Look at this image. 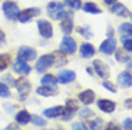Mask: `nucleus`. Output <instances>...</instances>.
<instances>
[{
    "label": "nucleus",
    "instance_id": "f257e3e1",
    "mask_svg": "<svg viewBox=\"0 0 132 130\" xmlns=\"http://www.w3.org/2000/svg\"><path fill=\"white\" fill-rule=\"evenodd\" d=\"M46 12H47V16L52 20H62L69 14V12L65 9V4H62L60 2H56V0L47 3Z\"/></svg>",
    "mask_w": 132,
    "mask_h": 130
},
{
    "label": "nucleus",
    "instance_id": "f03ea898",
    "mask_svg": "<svg viewBox=\"0 0 132 130\" xmlns=\"http://www.w3.org/2000/svg\"><path fill=\"white\" fill-rule=\"evenodd\" d=\"M2 9H3L4 17H6L7 20H17V17H19V14H20V9H19V6H17V3L16 2H12V0L3 2Z\"/></svg>",
    "mask_w": 132,
    "mask_h": 130
},
{
    "label": "nucleus",
    "instance_id": "7ed1b4c3",
    "mask_svg": "<svg viewBox=\"0 0 132 130\" xmlns=\"http://www.w3.org/2000/svg\"><path fill=\"white\" fill-rule=\"evenodd\" d=\"M14 87L19 91V100L23 101V100H26L27 94H29L30 89H32V85H30L29 80L24 79V76H20L17 80H14Z\"/></svg>",
    "mask_w": 132,
    "mask_h": 130
},
{
    "label": "nucleus",
    "instance_id": "20e7f679",
    "mask_svg": "<svg viewBox=\"0 0 132 130\" xmlns=\"http://www.w3.org/2000/svg\"><path fill=\"white\" fill-rule=\"evenodd\" d=\"M53 63H55L53 54H43L36 60L35 69H36V72H39V73H45V72H47V69L52 67Z\"/></svg>",
    "mask_w": 132,
    "mask_h": 130
},
{
    "label": "nucleus",
    "instance_id": "39448f33",
    "mask_svg": "<svg viewBox=\"0 0 132 130\" xmlns=\"http://www.w3.org/2000/svg\"><path fill=\"white\" fill-rule=\"evenodd\" d=\"M76 49H78V44H76V42H75V39L73 37H70V34L69 36H65L62 39V42H60V52L63 53V54H70L72 56L73 53L76 52Z\"/></svg>",
    "mask_w": 132,
    "mask_h": 130
},
{
    "label": "nucleus",
    "instance_id": "423d86ee",
    "mask_svg": "<svg viewBox=\"0 0 132 130\" xmlns=\"http://www.w3.org/2000/svg\"><path fill=\"white\" fill-rule=\"evenodd\" d=\"M36 57H37V52L33 47L20 46L19 50H17V59L23 60V62H32V60H36Z\"/></svg>",
    "mask_w": 132,
    "mask_h": 130
},
{
    "label": "nucleus",
    "instance_id": "0eeeda50",
    "mask_svg": "<svg viewBox=\"0 0 132 130\" xmlns=\"http://www.w3.org/2000/svg\"><path fill=\"white\" fill-rule=\"evenodd\" d=\"M37 30H39V34L43 39H50L53 36V26L47 20H37Z\"/></svg>",
    "mask_w": 132,
    "mask_h": 130
},
{
    "label": "nucleus",
    "instance_id": "6e6552de",
    "mask_svg": "<svg viewBox=\"0 0 132 130\" xmlns=\"http://www.w3.org/2000/svg\"><path fill=\"white\" fill-rule=\"evenodd\" d=\"M92 67H93V70H95V73L101 79H103V80L109 79V76H111V70H109V67L102 62V60H98V59H96V60H93Z\"/></svg>",
    "mask_w": 132,
    "mask_h": 130
},
{
    "label": "nucleus",
    "instance_id": "1a4fd4ad",
    "mask_svg": "<svg viewBox=\"0 0 132 130\" xmlns=\"http://www.w3.org/2000/svg\"><path fill=\"white\" fill-rule=\"evenodd\" d=\"M116 46H118L116 39L109 37V39H106L105 42L101 43V46H99V52L103 53V54H106V56H111V54H113V53H115Z\"/></svg>",
    "mask_w": 132,
    "mask_h": 130
},
{
    "label": "nucleus",
    "instance_id": "9d476101",
    "mask_svg": "<svg viewBox=\"0 0 132 130\" xmlns=\"http://www.w3.org/2000/svg\"><path fill=\"white\" fill-rule=\"evenodd\" d=\"M39 14H40L39 7H29V9H24L23 12H20L17 20H19L20 23H29V22H32L33 17L39 16Z\"/></svg>",
    "mask_w": 132,
    "mask_h": 130
},
{
    "label": "nucleus",
    "instance_id": "9b49d317",
    "mask_svg": "<svg viewBox=\"0 0 132 130\" xmlns=\"http://www.w3.org/2000/svg\"><path fill=\"white\" fill-rule=\"evenodd\" d=\"M13 72L17 73V75H20V76H27L30 72H32V67H30L26 62L17 59L16 62L13 63Z\"/></svg>",
    "mask_w": 132,
    "mask_h": 130
},
{
    "label": "nucleus",
    "instance_id": "f8f14e48",
    "mask_svg": "<svg viewBox=\"0 0 132 130\" xmlns=\"http://www.w3.org/2000/svg\"><path fill=\"white\" fill-rule=\"evenodd\" d=\"M56 79H57V83H60V85H68V83L75 81L76 73L73 72V70H62V72H59V75L56 76Z\"/></svg>",
    "mask_w": 132,
    "mask_h": 130
},
{
    "label": "nucleus",
    "instance_id": "ddd939ff",
    "mask_svg": "<svg viewBox=\"0 0 132 130\" xmlns=\"http://www.w3.org/2000/svg\"><path fill=\"white\" fill-rule=\"evenodd\" d=\"M60 29H62V32H63L65 36H69L70 33H72V30L75 29V26H73V16H72L70 12L65 19L60 20Z\"/></svg>",
    "mask_w": 132,
    "mask_h": 130
},
{
    "label": "nucleus",
    "instance_id": "4468645a",
    "mask_svg": "<svg viewBox=\"0 0 132 130\" xmlns=\"http://www.w3.org/2000/svg\"><path fill=\"white\" fill-rule=\"evenodd\" d=\"M78 99H79V101H82V104L89 106V104H92L93 101H95V91L90 90V89L83 90L78 94Z\"/></svg>",
    "mask_w": 132,
    "mask_h": 130
},
{
    "label": "nucleus",
    "instance_id": "2eb2a0df",
    "mask_svg": "<svg viewBox=\"0 0 132 130\" xmlns=\"http://www.w3.org/2000/svg\"><path fill=\"white\" fill-rule=\"evenodd\" d=\"M96 53V49L93 47V44H90V43H82L79 47V54L80 57L83 59H90L93 57Z\"/></svg>",
    "mask_w": 132,
    "mask_h": 130
},
{
    "label": "nucleus",
    "instance_id": "dca6fc26",
    "mask_svg": "<svg viewBox=\"0 0 132 130\" xmlns=\"http://www.w3.org/2000/svg\"><path fill=\"white\" fill-rule=\"evenodd\" d=\"M111 13L121 16V17H131V12L126 9V6H123L122 3H118V2L111 6Z\"/></svg>",
    "mask_w": 132,
    "mask_h": 130
},
{
    "label": "nucleus",
    "instance_id": "f3484780",
    "mask_svg": "<svg viewBox=\"0 0 132 130\" xmlns=\"http://www.w3.org/2000/svg\"><path fill=\"white\" fill-rule=\"evenodd\" d=\"M98 109L101 112H105V113H112L113 110L116 109V104L115 101L112 100H108V99H101V100H98Z\"/></svg>",
    "mask_w": 132,
    "mask_h": 130
},
{
    "label": "nucleus",
    "instance_id": "a211bd4d",
    "mask_svg": "<svg viewBox=\"0 0 132 130\" xmlns=\"http://www.w3.org/2000/svg\"><path fill=\"white\" fill-rule=\"evenodd\" d=\"M118 83L122 87H131L132 86V75H131V72L129 70H125V72H122V73H119V76H118Z\"/></svg>",
    "mask_w": 132,
    "mask_h": 130
},
{
    "label": "nucleus",
    "instance_id": "6ab92c4d",
    "mask_svg": "<svg viewBox=\"0 0 132 130\" xmlns=\"http://www.w3.org/2000/svg\"><path fill=\"white\" fill-rule=\"evenodd\" d=\"M30 116H32V114H30L27 110H20V112L16 113L14 120H16V123L20 124V126H26V124L30 123Z\"/></svg>",
    "mask_w": 132,
    "mask_h": 130
},
{
    "label": "nucleus",
    "instance_id": "aec40b11",
    "mask_svg": "<svg viewBox=\"0 0 132 130\" xmlns=\"http://www.w3.org/2000/svg\"><path fill=\"white\" fill-rule=\"evenodd\" d=\"M62 112H63V106H53V107L45 109L43 116L47 117V119H56V117H60Z\"/></svg>",
    "mask_w": 132,
    "mask_h": 130
},
{
    "label": "nucleus",
    "instance_id": "412c9836",
    "mask_svg": "<svg viewBox=\"0 0 132 130\" xmlns=\"http://www.w3.org/2000/svg\"><path fill=\"white\" fill-rule=\"evenodd\" d=\"M52 54H53V60H55L53 66H56V67H60V66L68 64V57H66V54H63L62 52L56 50V52H53Z\"/></svg>",
    "mask_w": 132,
    "mask_h": 130
},
{
    "label": "nucleus",
    "instance_id": "4be33fe9",
    "mask_svg": "<svg viewBox=\"0 0 132 130\" xmlns=\"http://www.w3.org/2000/svg\"><path fill=\"white\" fill-rule=\"evenodd\" d=\"M40 81H42V86H47V87L56 89V86H57V79H56V76L50 75V73H47V75L43 76Z\"/></svg>",
    "mask_w": 132,
    "mask_h": 130
},
{
    "label": "nucleus",
    "instance_id": "5701e85b",
    "mask_svg": "<svg viewBox=\"0 0 132 130\" xmlns=\"http://www.w3.org/2000/svg\"><path fill=\"white\" fill-rule=\"evenodd\" d=\"M36 93L39 96H43V97H50V96H56L57 90L53 87H47V86H40L36 89Z\"/></svg>",
    "mask_w": 132,
    "mask_h": 130
},
{
    "label": "nucleus",
    "instance_id": "b1692460",
    "mask_svg": "<svg viewBox=\"0 0 132 130\" xmlns=\"http://www.w3.org/2000/svg\"><path fill=\"white\" fill-rule=\"evenodd\" d=\"M82 9H83V12L90 13V14H101L102 13V10L98 7V4L92 3V2H86L85 4H82Z\"/></svg>",
    "mask_w": 132,
    "mask_h": 130
},
{
    "label": "nucleus",
    "instance_id": "393cba45",
    "mask_svg": "<svg viewBox=\"0 0 132 130\" xmlns=\"http://www.w3.org/2000/svg\"><path fill=\"white\" fill-rule=\"evenodd\" d=\"M89 130H102L103 129V120L101 117H96L95 120L89 122V126H88Z\"/></svg>",
    "mask_w": 132,
    "mask_h": 130
},
{
    "label": "nucleus",
    "instance_id": "a878e982",
    "mask_svg": "<svg viewBox=\"0 0 132 130\" xmlns=\"http://www.w3.org/2000/svg\"><path fill=\"white\" fill-rule=\"evenodd\" d=\"M129 54H131V53H128V52H121V50H115V57H116V60H118L119 63H126L128 60H131Z\"/></svg>",
    "mask_w": 132,
    "mask_h": 130
},
{
    "label": "nucleus",
    "instance_id": "bb28decb",
    "mask_svg": "<svg viewBox=\"0 0 132 130\" xmlns=\"http://www.w3.org/2000/svg\"><path fill=\"white\" fill-rule=\"evenodd\" d=\"M119 33H121L122 36H131V33H132V24L129 22L122 23V24L119 26Z\"/></svg>",
    "mask_w": 132,
    "mask_h": 130
},
{
    "label": "nucleus",
    "instance_id": "cd10ccee",
    "mask_svg": "<svg viewBox=\"0 0 132 130\" xmlns=\"http://www.w3.org/2000/svg\"><path fill=\"white\" fill-rule=\"evenodd\" d=\"M65 6L69 7V10H79L82 9V0H65Z\"/></svg>",
    "mask_w": 132,
    "mask_h": 130
},
{
    "label": "nucleus",
    "instance_id": "c85d7f7f",
    "mask_svg": "<svg viewBox=\"0 0 132 130\" xmlns=\"http://www.w3.org/2000/svg\"><path fill=\"white\" fill-rule=\"evenodd\" d=\"M75 113H76L75 110H70V109H68V107H63V112H62V114H60V117H62L63 122H69V120L73 119Z\"/></svg>",
    "mask_w": 132,
    "mask_h": 130
},
{
    "label": "nucleus",
    "instance_id": "c756f323",
    "mask_svg": "<svg viewBox=\"0 0 132 130\" xmlns=\"http://www.w3.org/2000/svg\"><path fill=\"white\" fill-rule=\"evenodd\" d=\"M9 63H12L9 54H0V72H3L9 67Z\"/></svg>",
    "mask_w": 132,
    "mask_h": 130
},
{
    "label": "nucleus",
    "instance_id": "7c9ffc66",
    "mask_svg": "<svg viewBox=\"0 0 132 130\" xmlns=\"http://www.w3.org/2000/svg\"><path fill=\"white\" fill-rule=\"evenodd\" d=\"M121 42H122L123 50L128 52V53H131L132 52V39H131V36H122Z\"/></svg>",
    "mask_w": 132,
    "mask_h": 130
},
{
    "label": "nucleus",
    "instance_id": "2f4dec72",
    "mask_svg": "<svg viewBox=\"0 0 132 130\" xmlns=\"http://www.w3.org/2000/svg\"><path fill=\"white\" fill-rule=\"evenodd\" d=\"M10 96H12V93H10L9 86H7L6 83H3V81H0V97L9 99Z\"/></svg>",
    "mask_w": 132,
    "mask_h": 130
},
{
    "label": "nucleus",
    "instance_id": "473e14b6",
    "mask_svg": "<svg viewBox=\"0 0 132 130\" xmlns=\"http://www.w3.org/2000/svg\"><path fill=\"white\" fill-rule=\"evenodd\" d=\"M30 122H32L35 126H40V127L46 126V120H45L43 117L37 116V114H33V116H30Z\"/></svg>",
    "mask_w": 132,
    "mask_h": 130
},
{
    "label": "nucleus",
    "instance_id": "72a5a7b5",
    "mask_svg": "<svg viewBox=\"0 0 132 130\" xmlns=\"http://www.w3.org/2000/svg\"><path fill=\"white\" fill-rule=\"evenodd\" d=\"M79 117L82 119V120H88V119H92V117H93V112L90 110V109L85 107V109H82V110L79 112Z\"/></svg>",
    "mask_w": 132,
    "mask_h": 130
},
{
    "label": "nucleus",
    "instance_id": "f704fd0d",
    "mask_svg": "<svg viewBox=\"0 0 132 130\" xmlns=\"http://www.w3.org/2000/svg\"><path fill=\"white\" fill-rule=\"evenodd\" d=\"M76 32L79 33L80 36L86 37V39L92 37V33H90V30H89V27H88V26H85V27H78V29H76Z\"/></svg>",
    "mask_w": 132,
    "mask_h": 130
},
{
    "label": "nucleus",
    "instance_id": "c9c22d12",
    "mask_svg": "<svg viewBox=\"0 0 132 130\" xmlns=\"http://www.w3.org/2000/svg\"><path fill=\"white\" fill-rule=\"evenodd\" d=\"M102 86L106 89V90H109V91H111V93H116V91H118V89H116V86L113 85V83H111V81H109L108 79H106V80H103Z\"/></svg>",
    "mask_w": 132,
    "mask_h": 130
},
{
    "label": "nucleus",
    "instance_id": "e433bc0d",
    "mask_svg": "<svg viewBox=\"0 0 132 130\" xmlns=\"http://www.w3.org/2000/svg\"><path fill=\"white\" fill-rule=\"evenodd\" d=\"M65 107H68V109H70V110H78L79 109V104H78V101L75 100V99H68L66 100V106Z\"/></svg>",
    "mask_w": 132,
    "mask_h": 130
},
{
    "label": "nucleus",
    "instance_id": "4c0bfd02",
    "mask_svg": "<svg viewBox=\"0 0 132 130\" xmlns=\"http://www.w3.org/2000/svg\"><path fill=\"white\" fill-rule=\"evenodd\" d=\"M105 130H121V126L115 122H109V123H106Z\"/></svg>",
    "mask_w": 132,
    "mask_h": 130
},
{
    "label": "nucleus",
    "instance_id": "58836bf2",
    "mask_svg": "<svg viewBox=\"0 0 132 130\" xmlns=\"http://www.w3.org/2000/svg\"><path fill=\"white\" fill-rule=\"evenodd\" d=\"M2 81H3V83H7V86H14V79L10 75H4L3 79H2Z\"/></svg>",
    "mask_w": 132,
    "mask_h": 130
},
{
    "label": "nucleus",
    "instance_id": "ea45409f",
    "mask_svg": "<svg viewBox=\"0 0 132 130\" xmlns=\"http://www.w3.org/2000/svg\"><path fill=\"white\" fill-rule=\"evenodd\" d=\"M72 129L73 130H89L86 124H83L82 122H78V123H73L72 124Z\"/></svg>",
    "mask_w": 132,
    "mask_h": 130
},
{
    "label": "nucleus",
    "instance_id": "a19ab883",
    "mask_svg": "<svg viewBox=\"0 0 132 130\" xmlns=\"http://www.w3.org/2000/svg\"><path fill=\"white\" fill-rule=\"evenodd\" d=\"M123 130H132V119L131 117L123 120Z\"/></svg>",
    "mask_w": 132,
    "mask_h": 130
},
{
    "label": "nucleus",
    "instance_id": "79ce46f5",
    "mask_svg": "<svg viewBox=\"0 0 132 130\" xmlns=\"http://www.w3.org/2000/svg\"><path fill=\"white\" fill-rule=\"evenodd\" d=\"M6 43V34L2 29H0V44H4Z\"/></svg>",
    "mask_w": 132,
    "mask_h": 130
},
{
    "label": "nucleus",
    "instance_id": "37998d69",
    "mask_svg": "<svg viewBox=\"0 0 132 130\" xmlns=\"http://www.w3.org/2000/svg\"><path fill=\"white\" fill-rule=\"evenodd\" d=\"M103 2H105V3L108 4V6H112V4H113V3H116L118 0H103Z\"/></svg>",
    "mask_w": 132,
    "mask_h": 130
},
{
    "label": "nucleus",
    "instance_id": "c03bdc74",
    "mask_svg": "<svg viewBox=\"0 0 132 130\" xmlns=\"http://www.w3.org/2000/svg\"><path fill=\"white\" fill-rule=\"evenodd\" d=\"M4 130H17V127H16V126H13V124H9V126H7Z\"/></svg>",
    "mask_w": 132,
    "mask_h": 130
},
{
    "label": "nucleus",
    "instance_id": "a18cd8bd",
    "mask_svg": "<svg viewBox=\"0 0 132 130\" xmlns=\"http://www.w3.org/2000/svg\"><path fill=\"white\" fill-rule=\"evenodd\" d=\"M113 33H115V30L109 27V30H108V36H109V37H112V36H113Z\"/></svg>",
    "mask_w": 132,
    "mask_h": 130
},
{
    "label": "nucleus",
    "instance_id": "49530a36",
    "mask_svg": "<svg viewBox=\"0 0 132 130\" xmlns=\"http://www.w3.org/2000/svg\"><path fill=\"white\" fill-rule=\"evenodd\" d=\"M125 106L128 109H131V99H128V100H125Z\"/></svg>",
    "mask_w": 132,
    "mask_h": 130
},
{
    "label": "nucleus",
    "instance_id": "de8ad7c7",
    "mask_svg": "<svg viewBox=\"0 0 132 130\" xmlns=\"http://www.w3.org/2000/svg\"><path fill=\"white\" fill-rule=\"evenodd\" d=\"M86 72L89 73V75H93V72H92V69H90V67H88V69H86Z\"/></svg>",
    "mask_w": 132,
    "mask_h": 130
},
{
    "label": "nucleus",
    "instance_id": "09e8293b",
    "mask_svg": "<svg viewBox=\"0 0 132 130\" xmlns=\"http://www.w3.org/2000/svg\"><path fill=\"white\" fill-rule=\"evenodd\" d=\"M47 130H52V129H47Z\"/></svg>",
    "mask_w": 132,
    "mask_h": 130
}]
</instances>
